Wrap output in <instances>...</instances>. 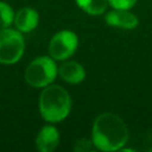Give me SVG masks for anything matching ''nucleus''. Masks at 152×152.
<instances>
[{
    "label": "nucleus",
    "mask_w": 152,
    "mask_h": 152,
    "mask_svg": "<svg viewBox=\"0 0 152 152\" xmlns=\"http://www.w3.org/2000/svg\"><path fill=\"white\" fill-rule=\"evenodd\" d=\"M14 21V12L12 7L4 2L0 1V30L10 27V25Z\"/></svg>",
    "instance_id": "obj_11"
},
{
    "label": "nucleus",
    "mask_w": 152,
    "mask_h": 152,
    "mask_svg": "<svg viewBox=\"0 0 152 152\" xmlns=\"http://www.w3.org/2000/svg\"><path fill=\"white\" fill-rule=\"evenodd\" d=\"M39 21V15L36 10L31 7H24L20 8L15 15H14V25L18 28V31L28 33L33 31Z\"/></svg>",
    "instance_id": "obj_8"
},
{
    "label": "nucleus",
    "mask_w": 152,
    "mask_h": 152,
    "mask_svg": "<svg viewBox=\"0 0 152 152\" xmlns=\"http://www.w3.org/2000/svg\"><path fill=\"white\" fill-rule=\"evenodd\" d=\"M128 139V129L121 118L113 113L100 114L93 125L91 141L101 151H118Z\"/></svg>",
    "instance_id": "obj_1"
},
{
    "label": "nucleus",
    "mask_w": 152,
    "mask_h": 152,
    "mask_svg": "<svg viewBox=\"0 0 152 152\" xmlns=\"http://www.w3.org/2000/svg\"><path fill=\"white\" fill-rule=\"evenodd\" d=\"M76 4L88 14L100 15L107 10L108 0H75Z\"/></svg>",
    "instance_id": "obj_10"
},
{
    "label": "nucleus",
    "mask_w": 152,
    "mask_h": 152,
    "mask_svg": "<svg viewBox=\"0 0 152 152\" xmlns=\"http://www.w3.org/2000/svg\"><path fill=\"white\" fill-rule=\"evenodd\" d=\"M110 6L113 8H124V10H129L131 7L134 6L137 0H108Z\"/></svg>",
    "instance_id": "obj_12"
},
{
    "label": "nucleus",
    "mask_w": 152,
    "mask_h": 152,
    "mask_svg": "<svg viewBox=\"0 0 152 152\" xmlns=\"http://www.w3.org/2000/svg\"><path fill=\"white\" fill-rule=\"evenodd\" d=\"M58 142H59L58 129L55 126H51V125L44 126L39 131L38 135L36 138V145H37V148L40 152H51V151H53L57 147Z\"/></svg>",
    "instance_id": "obj_7"
},
{
    "label": "nucleus",
    "mask_w": 152,
    "mask_h": 152,
    "mask_svg": "<svg viewBox=\"0 0 152 152\" xmlns=\"http://www.w3.org/2000/svg\"><path fill=\"white\" fill-rule=\"evenodd\" d=\"M58 72L63 81H65L68 83H72V84L82 82L86 77V71H84L83 66L80 63L74 62V61L63 63L59 66Z\"/></svg>",
    "instance_id": "obj_9"
},
{
    "label": "nucleus",
    "mask_w": 152,
    "mask_h": 152,
    "mask_svg": "<svg viewBox=\"0 0 152 152\" xmlns=\"http://www.w3.org/2000/svg\"><path fill=\"white\" fill-rule=\"evenodd\" d=\"M106 23L113 27L132 30L138 25V18L128 10L124 8H114L106 14Z\"/></svg>",
    "instance_id": "obj_6"
},
{
    "label": "nucleus",
    "mask_w": 152,
    "mask_h": 152,
    "mask_svg": "<svg viewBox=\"0 0 152 152\" xmlns=\"http://www.w3.org/2000/svg\"><path fill=\"white\" fill-rule=\"evenodd\" d=\"M78 39L76 33L69 30L57 32L49 43V53L55 61H64L76 51Z\"/></svg>",
    "instance_id": "obj_5"
},
{
    "label": "nucleus",
    "mask_w": 152,
    "mask_h": 152,
    "mask_svg": "<svg viewBox=\"0 0 152 152\" xmlns=\"http://www.w3.org/2000/svg\"><path fill=\"white\" fill-rule=\"evenodd\" d=\"M24 50L25 42L20 31L8 27L0 30V63H17L21 58Z\"/></svg>",
    "instance_id": "obj_4"
},
{
    "label": "nucleus",
    "mask_w": 152,
    "mask_h": 152,
    "mask_svg": "<svg viewBox=\"0 0 152 152\" xmlns=\"http://www.w3.org/2000/svg\"><path fill=\"white\" fill-rule=\"evenodd\" d=\"M91 145H93V141L87 140V139H82V140L77 141V144L75 145V151H80V152L90 151L91 150Z\"/></svg>",
    "instance_id": "obj_13"
},
{
    "label": "nucleus",
    "mask_w": 152,
    "mask_h": 152,
    "mask_svg": "<svg viewBox=\"0 0 152 152\" xmlns=\"http://www.w3.org/2000/svg\"><path fill=\"white\" fill-rule=\"evenodd\" d=\"M57 75L55 59L48 56L34 58L25 70V80L33 88H44L53 82Z\"/></svg>",
    "instance_id": "obj_3"
},
{
    "label": "nucleus",
    "mask_w": 152,
    "mask_h": 152,
    "mask_svg": "<svg viewBox=\"0 0 152 152\" xmlns=\"http://www.w3.org/2000/svg\"><path fill=\"white\" fill-rule=\"evenodd\" d=\"M70 108L71 100L64 88L50 84L44 87L39 96V112L45 121H62L70 113Z\"/></svg>",
    "instance_id": "obj_2"
}]
</instances>
